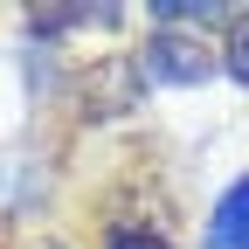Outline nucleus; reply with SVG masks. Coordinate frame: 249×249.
<instances>
[{
  "label": "nucleus",
  "mask_w": 249,
  "mask_h": 249,
  "mask_svg": "<svg viewBox=\"0 0 249 249\" xmlns=\"http://www.w3.org/2000/svg\"><path fill=\"white\" fill-rule=\"evenodd\" d=\"M152 70H160L166 83H208L214 76V55H208V42L201 35H152Z\"/></svg>",
  "instance_id": "nucleus-1"
},
{
  "label": "nucleus",
  "mask_w": 249,
  "mask_h": 249,
  "mask_svg": "<svg viewBox=\"0 0 249 249\" xmlns=\"http://www.w3.org/2000/svg\"><path fill=\"white\" fill-rule=\"evenodd\" d=\"M208 249H249V180H235L222 201H214L208 222Z\"/></svg>",
  "instance_id": "nucleus-2"
},
{
  "label": "nucleus",
  "mask_w": 249,
  "mask_h": 249,
  "mask_svg": "<svg viewBox=\"0 0 249 249\" xmlns=\"http://www.w3.org/2000/svg\"><path fill=\"white\" fill-rule=\"evenodd\" d=\"M222 62H229L235 83H249V14H235V28H229V55H222Z\"/></svg>",
  "instance_id": "nucleus-3"
},
{
  "label": "nucleus",
  "mask_w": 249,
  "mask_h": 249,
  "mask_svg": "<svg viewBox=\"0 0 249 249\" xmlns=\"http://www.w3.org/2000/svg\"><path fill=\"white\" fill-rule=\"evenodd\" d=\"M111 249H166V242H160V235H118Z\"/></svg>",
  "instance_id": "nucleus-4"
}]
</instances>
